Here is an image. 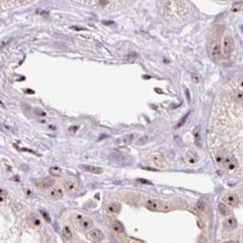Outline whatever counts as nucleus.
<instances>
[{
	"label": "nucleus",
	"instance_id": "nucleus-1",
	"mask_svg": "<svg viewBox=\"0 0 243 243\" xmlns=\"http://www.w3.org/2000/svg\"><path fill=\"white\" fill-rule=\"evenodd\" d=\"M215 160L228 174H235L239 170L238 160L225 150H219L215 154Z\"/></svg>",
	"mask_w": 243,
	"mask_h": 243
},
{
	"label": "nucleus",
	"instance_id": "nucleus-2",
	"mask_svg": "<svg viewBox=\"0 0 243 243\" xmlns=\"http://www.w3.org/2000/svg\"><path fill=\"white\" fill-rule=\"evenodd\" d=\"M78 3L82 4L85 6H90L93 7H99L102 9H112L114 7H118V5L121 4L122 2H117V1H79Z\"/></svg>",
	"mask_w": 243,
	"mask_h": 243
},
{
	"label": "nucleus",
	"instance_id": "nucleus-3",
	"mask_svg": "<svg viewBox=\"0 0 243 243\" xmlns=\"http://www.w3.org/2000/svg\"><path fill=\"white\" fill-rule=\"evenodd\" d=\"M146 207L154 212H168L171 210V207L157 199H149L146 202Z\"/></svg>",
	"mask_w": 243,
	"mask_h": 243
},
{
	"label": "nucleus",
	"instance_id": "nucleus-4",
	"mask_svg": "<svg viewBox=\"0 0 243 243\" xmlns=\"http://www.w3.org/2000/svg\"><path fill=\"white\" fill-rule=\"evenodd\" d=\"M148 162L155 167L161 169H166L169 166V164L166 157L160 153H154L148 157Z\"/></svg>",
	"mask_w": 243,
	"mask_h": 243
},
{
	"label": "nucleus",
	"instance_id": "nucleus-5",
	"mask_svg": "<svg viewBox=\"0 0 243 243\" xmlns=\"http://www.w3.org/2000/svg\"><path fill=\"white\" fill-rule=\"evenodd\" d=\"M235 49V41L232 37L226 36L223 39V53L224 55L228 58L232 54Z\"/></svg>",
	"mask_w": 243,
	"mask_h": 243
},
{
	"label": "nucleus",
	"instance_id": "nucleus-6",
	"mask_svg": "<svg viewBox=\"0 0 243 243\" xmlns=\"http://www.w3.org/2000/svg\"><path fill=\"white\" fill-rule=\"evenodd\" d=\"M223 202L228 206L231 207H235L239 205V196L234 193H228L226 194L223 198Z\"/></svg>",
	"mask_w": 243,
	"mask_h": 243
},
{
	"label": "nucleus",
	"instance_id": "nucleus-7",
	"mask_svg": "<svg viewBox=\"0 0 243 243\" xmlns=\"http://www.w3.org/2000/svg\"><path fill=\"white\" fill-rule=\"evenodd\" d=\"M185 160H186V162L189 165L198 164L199 161L198 154L196 153V151H195V150L190 149L186 153V155H185Z\"/></svg>",
	"mask_w": 243,
	"mask_h": 243
},
{
	"label": "nucleus",
	"instance_id": "nucleus-8",
	"mask_svg": "<svg viewBox=\"0 0 243 243\" xmlns=\"http://www.w3.org/2000/svg\"><path fill=\"white\" fill-rule=\"evenodd\" d=\"M88 237L89 239L94 243H98L100 241H101L104 238V235L103 233L101 232V230L99 229V228H93L91 229L89 234H88Z\"/></svg>",
	"mask_w": 243,
	"mask_h": 243
},
{
	"label": "nucleus",
	"instance_id": "nucleus-9",
	"mask_svg": "<svg viewBox=\"0 0 243 243\" xmlns=\"http://www.w3.org/2000/svg\"><path fill=\"white\" fill-rule=\"evenodd\" d=\"M47 195L49 196L50 198L58 200L63 196V191L61 188H50L47 190Z\"/></svg>",
	"mask_w": 243,
	"mask_h": 243
},
{
	"label": "nucleus",
	"instance_id": "nucleus-10",
	"mask_svg": "<svg viewBox=\"0 0 243 243\" xmlns=\"http://www.w3.org/2000/svg\"><path fill=\"white\" fill-rule=\"evenodd\" d=\"M64 188L68 193H76L79 190V185L73 180H66L63 184Z\"/></svg>",
	"mask_w": 243,
	"mask_h": 243
},
{
	"label": "nucleus",
	"instance_id": "nucleus-11",
	"mask_svg": "<svg viewBox=\"0 0 243 243\" xmlns=\"http://www.w3.org/2000/svg\"><path fill=\"white\" fill-rule=\"evenodd\" d=\"M79 167L82 170L85 171V172L95 174V175H100V174H101L103 172V169L101 167L91 166V165H80Z\"/></svg>",
	"mask_w": 243,
	"mask_h": 243
},
{
	"label": "nucleus",
	"instance_id": "nucleus-12",
	"mask_svg": "<svg viewBox=\"0 0 243 243\" xmlns=\"http://www.w3.org/2000/svg\"><path fill=\"white\" fill-rule=\"evenodd\" d=\"M193 135L195 139V144L196 146L201 147L202 145V137H201V127L196 126L195 127V129L193 130Z\"/></svg>",
	"mask_w": 243,
	"mask_h": 243
},
{
	"label": "nucleus",
	"instance_id": "nucleus-13",
	"mask_svg": "<svg viewBox=\"0 0 243 243\" xmlns=\"http://www.w3.org/2000/svg\"><path fill=\"white\" fill-rule=\"evenodd\" d=\"M79 225L83 230H88L92 228V226H93V222H92L91 219H90L88 217H82L79 220Z\"/></svg>",
	"mask_w": 243,
	"mask_h": 243
},
{
	"label": "nucleus",
	"instance_id": "nucleus-14",
	"mask_svg": "<svg viewBox=\"0 0 243 243\" xmlns=\"http://www.w3.org/2000/svg\"><path fill=\"white\" fill-rule=\"evenodd\" d=\"M211 54H212L213 59H215V60H219V59H221V56H222V48H221L220 43H216V44L213 46Z\"/></svg>",
	"mask_w": 243,
	"mask_h": 243
},
{
	"label": "nucleus",
	"instance_id": "nucleus-15",
	"mask_svg": "<svg viewBox=\"0 0 243 243\" xmlns=\"http://www.w3.org/2000/svg\"><path fill=\"white\" fill-rule=\"evenodd\" d=\"M237 225H238L237 219L234 217H227L223 222V226L227 229H233L237 227Z\"/></svg>",
	"mask_w": 243,
	"mask_h": 243
},
{
	"label": "nucleus",
	"instance_id": "nucleus-16",
	"mask_svg": "<svg viewBox=\"0 0 243 243\" xmlns=\"http://www.w3.org/2000/svg\"><path fill=\"white\" fill-rule=\"evenodd\" d=\"M121 209V205L118 202H112L106 207V211L109 214H117Z\"/></svg>",
	"mask_w": 243,
	"mask_h": 243
},
{
	"label": "nucleus",
	"instance_id": "nucleus-17",
	"mask_svg": "<svg viewBox=\"0 0 243 243\" xmlns=\"http://www.w3.org/2000/svg\"><path fill=\"white\" fill-rule=\"evenodd\" d=\"M54 179H51L50 177H46L44 179H42L40 182L38 183V187L40 188H43V189H46V188H50L52 185L54 184Z\"/></svg>",
	"mask_w": 243,
	"mask_h": 243
},
{
	"label": "nucleus",
	"instance_id": "nucleus-18",
	"mask_svg": "<svg viewBox=\"0 0 243 243\" xmlns=\"http://www.w3.org/2000/svg\"><path fill=\"white\" fill-rule=\"evenodd\" d=\"M111 226H112V230L115 231V232L118 233V234H122V233L124 232V227H123V225L120 221H118V220H113L112 222Z\"/></svg>",
	"mask_w": 243,
	"mask_h": 243
},
{
	"label": "nucleus",
	"instance_id": "nucleus-19",
	"mask_svg": "<svg viewBox=\"0 0 243 243\" xmlns=\"http://www.w3.org/2000/svg\"><path fill=\"white\" fill-rule=\"evenodd\" d=\"M234 98H235V101L239 104V106L242 105V102H243V91L242 90H237L235 92V95H234Z\"/></svg>",
	"mask_w": 243,
	"mask_h": 243
},
{
	"label": "nucleus",
	"instance_id": "nucleus-20",
	"mask_svg": "<svg viewBox=\"0 0 243 243\" xmlns=\"http://www.w3.org/2000/svg\"><path fill=\"white\" fill-rule=\"evenodd\" d=\"M218 211L220 212V214L223 215V216H228L230 213L229 208L226 205H224V204H219V206H218Z\"/></svg>",
	"mask_w": 243,
	"mask_h": 243
},
{
	"label": "nucleus",
	"instance_id": "nucleus-21",
	"mask_svg": "<svg viewBox=\"0 0 243 243\" xmlns=\"http://www.w3.org/2000/svg\"><path fill=\"white\" fill-rule=\"evenodd\" d=\"M62 234H63L64 238L67 239H71L72 238V229L69 228V227H64L63 228Z\"/></svg>",
	"mask_w": 243,
	"mask_h": 243
},
{
	"label": "nucleus",
	"instance_id": "nucleus-22",
	"mask_svg": "<svg viewBox=\"0 0 243 243\" xmlns=\"http://www.w3.org/2000/svg\"><path fill=\"white\" fill-rule=\"evenodd\" d=\"M50 175H52V176L59 177L61 175V170L60 167H51L50 169Z\"/></svg>",
	"mask_w": 243,
	"mask_h": 243
},
{
	"label": "nucleus",
	"instance_id": "nucleus-23",
	"mask_svg": "<svg viewBox=\"0 0 243 243\" xmlns=\"http://www.w3.org/2000/svg\"><path fill=\"white\" fill-rule=\"evenodd\" d=\"M7 196V192L5 190V189H2V188H0V200H3L6 196Z\"/></svg>",
	"mask_w": 243,
	"mask_h": 243
},
{
	"label": "nucleus",
	"instance_id": "nucleus-24",
	"mask_svg": "<svg viewBox=\"0 0 243 243\" xmlns=\"http://www.w3.org/2000/svg\"><path fill=\"white\" fill-rule=\"evenodd\" d=\"M192 80L196 83H198L200 82V77L198 74H192Z\"/></svg>",
	"mask_w": 243,
	"mask_h": 243
},
{
	"label": "nucleus",
	"instance_id": "nucleus-25",
	"mask_svg": "<svg viewBox=\"0 0 243 243\" xmlns=\"http://www.w3.org/2000/svg\"><path fill=\"white\" fill-rule=\"evenodd\" d=\"M205 207H206V204L204 202H202V201L198 202V205H196V207H198L199 210H203L204 208H205Z\"/></svg>",
	"mask_w": 243,
	"mask_h": 243
},
{
	"label": "nucleus",
	"instance_id": "nucleus-26",
	"mask_svg": "<svg viewBox=\"0 0 243 243\" xmlns=\"http://www.w3.org/2000/svg\"><path fill=\"white\" fill-rule=\"evenodd\" d=\"M32 223L34 224V226H39V225H40V220H39L38 217H34L32 218Z\"/></svg>",
	"mask_w": 243,
	"mask_h": 243
},
{
	"label": "nucleus",
	"instance_id": "nucleus-27",
	"mask_svg": "<svg viewBox=\"0 0 243 243\" xmlns=\"http://www.w3.org/2000/svg\"><path fill=\"white\" fill-rule=\"evenodd\" d=\"M42 215H43V217H44V218L46 219V220H47L48 222H50V216L46 213V212H42Z\"/></svg>",
	"mask_w": 243,
	"mask_h": 243
},
{
	"label": "nucleus",
	"instance_id": "nucleus-28",
	"mask_svg": "<svg viewBox=\"0 0 243 243\" xmlns=\"http://www.w3.org/2000/svg\"><path fill=\"white\" fill-rule=\"evenodd\" d=\"M137 181H138V182H141V183H143V184H146V185H151V184H152L150 181L145 180V179H137Z\"/></svg>",
	"mask_w": 243,
	"mask_h": 243
},
{
	"label": "nucleus",
	"instance_id": "nucleus-29",
	"mask_svg": "<svg viewBox=\"0 0 243 243\" xmlns=\"http://www.w3.org/2000/svg\"><path fill=\"white\" fill-rule=\"evenodd\" d=\"M37 13L39 14H42V15H48V12H45V11H41V10H38Z\"/></svg>",
	"mask_w": 243,
	"mask_h": 243
},
{
	"label": "nucleus",
	"instance_id": "nucleus-30",
	"mask_svg": "<svg viewBox=\"0 0 243 243\" xmlns=\"http://www.w3.org/2000/svg\"><path fill=\"white\" fill-rule=\"evenodd\" d=\"M224 243H238V242L233 241V240H230V241H227V242H224Z\"/></svg>",
	"mask_w": 243,
	"mask_h": 243
},
{
	"label": "nucleus",
	"instance_id": "nucleus-31",
	"mask_svg": "<svg viewBox=\"0 0 243 243\" xmlns=\"http://www.w3.org/2000/svg\"><path fill=\"white\" fill-rule=\"evenodd\" d=\"M131 243H136V242H131Z\"/></svg>",
	"mask_w": 243,
	"mask_h": 243
}]
</instances>
